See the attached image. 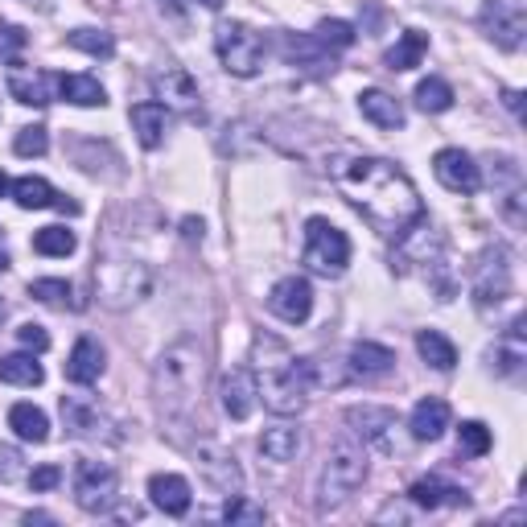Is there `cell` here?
<instances>
[{
    "mask_svg": "<svg viewBox=\"0 0 527 527\" xmlns=\"http://www.w3.org/2000/svg\"><path fill=\"white\" fill-rule=\"evenodd\" d=\"M338 190L379 235H400L404 227H412L425 215V202H420L412 178L383 157L346 161L338 169Z\"/></svg>",
    "mask_w": 527,
    "mask_h": 527,
    "instance_id": "obj_1",
    "label": "cell"
},
{
    "mask_svg": "<svg viewBox=\"0 0 527 527\" xmlns=\"http://www.w3.org/2000/svg\"><path fill=\"white\" fill-rule=\"evenodd\" d=\"M256 383H260V400L268 404V412L276 416H297L318 383V363L297 359L293 350L280 338H256Z\"/></svg>",
    "mask_w": 527,
    "mask_h": 527,
    "instance_id": "obj_2",
    "label": "cell"
},
{
    "mask_svg": "<svg viewBox=\"0 0 527 527\" xmlns=\"http://www.w3.org/2000/svg\"><path fill=\"white\" fill-rule=\"evenodd\" d=\"M202 388H206V355L194 342H182L161 355V363L153 367V396L165 420H190L202 408Z\"/></svg>",
    "mask_w": 527,
    "mask_h": 527,
    "instance_id": "obj_3",
    "label": "cell"
},
{
    "mask_svg": "<svg viewBox=\"0 0 527 527\" xmlns=\"http://www.w3.org/2000/svg\"><path fill=\"white\" fill-rule=\"evenodd\" d=\"M363 478H367V449L355 437H342L330 449V458L322 466V478H318V511L342 507L363 486Z\"/></svg>",
    "mask_w": 527,
    "mask_h": 527,
    "instance_id": "obj_4",
    "label": "cell"
},
{
    "mask_svg": "<svg viewBox=\"0 0 527 527\" xmlns=\"http://www.w3.org/2000/svg\"><path fill=\"white\" fill-rule=\"evenodd\" d=\"M153 293V268L140 260H103L95 268V297L108 309L140 305Z\"/></svg>",
    "mask_w": 527,
    "mask_h": 527,
    "instance_id": "obj_5",
    "label": "cell"
},
{
    "mask_svg": "<svg viewBox=\"0 0 527 527\" xmlns=\"http://www.w3.org/2000/svg\"><path fill=\"white\" fill-rule=\"evenodd\" d=\"M215 54H219L227 75L252 79V75H260V66H264V33H256L252 25H243V21H223L215 29Z\"/></svg>",
    "mask_w": 527,
    "mask_h": 527,
    "instance_id": "obj_6",
    "label": "cell"
},
{
    "mask_svg": "<svg viewBox=\"0 0 527 527\" xmlns=\"http://www.w3.org/2000/svg\"><path fill=\"white\" fill-rule=\"evenodd\" d=\"M305 268L318 276H342L350 264V239L330 219H309L305 223Z\"/></svg>",
    "mask_w": 527,
    "mask_h": 527,
    "instance_id": "obj_7",
    "label": "cell"
},
{
    "mask_svg": "<svg viewBox=\"0 0 527 527\" xmlns=\"http://www.w3.org/2000/svg\"><path fill=\"white\" fill-rule=\"evenodd\" d=\"M120 499V478L103 462H79L75 470V503L91 515H108Z\"/></svg>",
    "mask_w": 527,
    "mask_h": 527,
    "instance_id": "obj_8",
    "label": "cell"
},
{
    "mask_svg": "<svg viewBox=\"0 0 527 527\" xmlns=\"http://www.w3.org/2000/svg\"><path fill=\"white\" fill-rule=\"evenodd\" d=\"M470 293H474L478 309H490V305H499V301L511 297V256L503 248L486 252V260L474 272V289Z\"/></svg>",
    "mask_w": 527,
    "mask_h": 527,
    "instance_id": "obj_9",
    "label": "cell"
},
{
    "mask_svg": "<svg viewBox=\"0 0 527 527\" xmlns=\"http://www.w3.org/2000/svg\"><path fill=\"white\" fill-rule=\"evenodd\" d=\"M268 309L276 313L280 322H289V326L309 322V313H313V289H309V280L305 276L276 280L272 293H268Z\"/></svg>",
    "mask_w": 527,
    "mask_h": 527,
    "instance_id": "obj_10",
    "label": "cell"
},
{
    "mask_svg": "<svg viewBox=\"0 0 527 527\" xmlns=\"http://www.w3.org/2000/svg\"><path fill=\"white\" fill-rule=\"evenodd\" d=\"M198 474L219 490V495H239L243 490V470H239V462H235V453L231 449H223V445H198Z\"/></svg>",
    "mask_w": 527,
    "mask_h": 527,
    "instance_id": "obj_11",
    "label": "cell"
},
{
    "mask_svg": "<svg viewBox=\"0 0 527 527\" xmlns=\"http://www.w3.org/2000/svg\"><path fill=\"white\" fill-rule=\"evenodd\" d=\"M478 21H482L486 38H495V46H503V50H519L523 46V33H527L523 9L507 5V0H486Z\"/></svg>",
    "mask_w": 527,
    "mask_h": 527,
    "instance_id": "obj_12",
    "label": "cell"
},
{
    "mask_svg": "<svg viewBox=\"0 0 527 527\" xmlns=\"http://www.w3.org/2000/svg\"><path fill=\"white\" fill-rule=\"evenodd\" d=\"M5 79H9V95L17 103H25V108H46L54 99V87H58L54 75H46L38 66H25V62H9Z\"/></svg>",
    "mask_w": 527,
    "mask_h": 527,
    "instance_id": "obj_13",
    "label": "cell"
},
{
    "mask_svg": "<svg viewBox=\"0 0 527 527\" xmlns=\"http://www.w3.org/2000/svg\"><path fill=\"white\" fill-rule=\"evenodd\" d=\"M433 173H437V182L453 194H478V186H482V173H478L474 157L462 153V149H441L433 157Z\"/></svg>",
    "mask_w": 527,
    "mask_h": 527,
    "instance_id": "obj_14",
    "label": "cell"
},
{
    "mask_svg": "<svg viewBox=\"0 0 527 527\" xmlns=\"http://www.w3.org/2000/svg\"><path fill=\"white\" fill-rule=\"evenodd\" d=\"M219 396H223V412H227L231 420H248V416L256 412V404H260V383H256V371H248V367L227 371V375H223Z\"/></svg>",
    "mask_w": 527,
    "mask_h": 527,
    "instance_id": "obj_15",
    "label": "cell"
},
{
    "mask_svg": "<svg viewBox=\"0 0 527 527\" xmlns=\"http://www.w3.org/2000/svg\"><path fill=\"white\" fill-rule=\"evenodd\" d=\"M153 91L165 108H178V112H198V83L190 79L186 66H161L153 75Z\"/></svg>",
    "mask_w": 527,
    "mask_h": 527,
    "instance_id": "obj_16",
    "label": "cell"
},
{
    "mask_svg": "<svg viewBox=\"0 0 527 527\" xmlns=\"http://www.w3.org/2000/svg\"><path fill=\"white\" fill-rule=\"evenodd\" d=\"M346 425H350V437H359L363 445H383V441H388V433L396 429V412L363 404V408H350L346 412Z\"/></svg>",
    "mask_w": 527,
    "mask_h": 527,
    "instance_id": "obj_17",
    "label": "cell"
},
{
    "mask_svg": "<svg viewBox=\"0 0 527 527\" xmlns=\"http://www.w3.org/2000/svg\"><path fill=\"white\" fill-rule=\"evenodd\" d=\"M149 495H153V507L173 515V519H182L190 511V482L178 478V474H153L149 478Z\"/></svg>",
    "mask_w": 527,
    "mask_h": 527,
    "instance_id": "obj_18",
    "label": "cell"
},
{
    "mask_svg": "<svg viewBox=\"0 0 527 527\" xmlns=\"http://www.w3.org/2000/svg\"><path fill=\"white\" fill-rule=\"evenodd\" d=\"M280 54H285L289 66L313 70V75H326V70H334V58L326 54V46L318 38H301V33H289V38L280 42Z\"/></svg>",
    "mask_w": 527,
    "mask_h": 527,
    "instance_id": "obj_19",
    "label": "cell"
},
{
    "mask_svg": "<svg viewBox=\"0 0 527 527\" xmlns=\"http://www.w3.org/2000/svg\"><path fill=\"white\" fill-rule=\"evenodd\" d=\"M449 404L441 400V396H425L416 408H412V420H408V429H412V437L416 441H437V437H445V429H449Z\"/></svg>",
    "mask_w": 527,
    "mask_h": 527,
    "instance_id": "obj_20",
    "label": "cell"
},
{
    "mask_svg": "<svg viewBox=\"0 0 527 527\" xmlns=\"http://www.w3.org/2000/svg\"><path fill=\"white\" fill-rule=\"evenodd\" d=\"M132 128H136V140L145 149H161L165 145V132H169V108L165 103H136L132 108Z\"/></svg>",
    "mask_w": 527,
    "mask_h": 527,
    "instance_id": "obj_21",
    "label": "cell"
},
{
    "mask_svg": "<svg viewBox=\"0 0 527 527\" xmlns=\"http://www.w3.org/2000/svg\"><path fill=\"white\" fill-rule=\"evenodd\" d=\"M103 346L95 338H79L75 350H70V359H66V379L70 383H79V388H87V383H95L103 375Z\"/></svg>",
    "mask_w": 527,
    "mask_h": 527,
    "instance_id": "obj_22",
    "label": "cell"
},
{
    "mask_svg": "<svg viewBox=\"0 0 527 527\" xmlns=\"http://www.w3.org/2000/svg\"><path fill=\"white\" fill-rule=\"evenodd\" d=\"M408 499L416 507H429V511H437V507H466L470 503V495H466L462 486H449L441 478H420V482H412L408 486Z\"/></svg>",
    "mask_w": 527,
    "mask_h": 527,
    "instance_id": "obj_23",
    "label": "cell"
},
{
    "mask_svg": "<svg viewBox=\"0 0 527 527\" xmlns=\"http://www.w3.org/2000/svg\"><path fill=\"white\" fill-rule=\"evenodd\" d=\"M359 112L375 124V128H388V132H396V128H404V108H400V99L396 95H388V91H379V87H371V91H363L359 95Z\"/></svg>",
    "mask_w": 527,
    "mask_h": 527,
    "instance_id": "obj_24",
    "label": "cell"
},
{
    "mask_svg": "<svg viewBox=\"0 0 527 527\" xmlns=\"http://www.w3.org/2000/svg\"><path fill=\"white\" fill-rule=\"evenodd\" d=\"M260 453L268 462H293L297 453H301V429H293V425H276V429H264V437H260Z\"/></svg>",
    "mask_w": 527,
    "mask_h": 527,
    "instance_id": "obj_25",
    "label": "cell"
},
{
    "mask_svg": "<svg viewBox=\"0 0 527 527\" xmlns=\"http://www.w3.org/2000/svg\"><path fill=\"white\" fill-rule=\"evenodd\" d=\"M396 355L388 346H379V342H355V350H350V375H383V371H392Z\"/></svg>",
    "mask_w": 527,
    "mask_h": 527,
    "instance_id": "obj_26",
    "label": "cell"
},
{
    "mask_svg": "<svg viewBox=\"0 0 527 527\" xmlns=\"http://www.w3.org/2000/svg\"><path fill=\"white\" fill-rule=\"evenodd\" d=\"M62 420H66V429L75 437H95L99 425H103L99 408L91 400H79V396H62Z\"/></svg>",
    "mask_w": 527,
    "mask_h": 527,
    "instance_id": "obj_27",
    "label": "cell"
},
{
    "mask_svg": "<svg viewBox=\"0 0 527 527\" xmlns=\"http://www.w3.org/2000/svg\"><path fill=\"white\" fill-rule=\"evenodd\" d=\"M9 429L21 437V441H33V445H42L50 437V420L42 408H33V404H13L9 412Z\"/></svg>",
    "mask_w": 527,
    "mask_h": 527,
    "instance_id": "obj_28",
    "label": "cell"
},
{
    "mask_svg": "<svg viewBox=\"0 0 527 527\" xmlns=\"http://www.w3.org/2000/svg\"><path fill=\"white\" fill-rule=\"evenodd\" d=\"M416 350L420 359H425L433 371H453V363H458V350H453V342L437 330H420L416 334Z\"/></svg>",
    "mask_w": 527,
    "mask_h": 527,
    "instance_id": "obj_29",
    "label": "cell"
},
{
    "mask_svg": "<svg viewBox=\"0 0 527 527\" xmlns=\"http://www.w3.org/2000/svg\"><path fill=\"white\" fill-rule=\"evenodd\" d=\"M58 91H62V99L79 103V108H103V103H108V95H103V87L91 75H62Z\"/></svg>",
    "mask_w": 527,
    "mask_h": 527,
    "instance_id": "obj_30",
    "label": "cell"
},
{
    "mask_svg": "<svg viewBox=\"0 0 527 527\" xmlns=\"http://www.w3.org/2000/svg\"><path fill=\"white\" fill-rule=\"evenodd\" d=\"M0 379L17 383V388H38V383L46 379V371L33 355H5L0 359Z\"/></svg>",
    "mask_w": 527,
    "mask_h": 527,
    "instance_id": "obj_31",
    "label": "cell"
},
{
    "mask_svg": "<svg viewBox=\"0 0 527 527\" xmlns=\"http://www.w3.org/2000/svg\"><path fill=\"white\" fill-rule=\"evenodd\" d=\"M9 194L17 198L21 210H46V206L58 202V194H54V186H50L46 178H17V182L9 186Z\"/></svg>",
    "mask_w": 527,
    "mask_h": 527,
    "instance_id": "obj_32",
    "label": "cell"
},
{
    "mask_svg": "<svg viewBox=\"0 0 527 527\" xmlns=\"http://www.w3.org/2000/svg\"><path fill=\"white\" fill-rule=\"evenodd\" d=\"M425 50H429V38H425V33H420V29H404V38L388 50V66H392V70H412V66H420Z\"/></svg>",
    "mask_w": 527,
    "mask_h": 527,
    "instance_id": "obj_33",
    "label": "cell"
},
{
    "mask_svg": "<svg viewBox=\"0 0 527 527\" xmlns=\"http://www.w3.org/2000/svg\"><path fill=\"white\" fill-rule=\"evenodd\" d=\"M416 108L429 112V116L449 112V108H453V87H449L445 79H425V83L416 87Z\"/></svg>",
    "mask_w": 527,
    "mask_h": 527,
    "instance_id": "obj_34",
    "label": "cell"
},
{
    "mask_svg": "<svg viewBox=\"0 0 527 527\" xmlns=\"http://www.w3.org/2000/svg\"><path fill=\"white\" fill-rule=\"evenodd\" d=\"M66 42L83 50V54H95V58H112L116 54V38L108 29H75V33H66Z\"/></svg>",
    "mask_w": 527,
    "mask_h": 527,
    "instance_id": "obj_35",
    "label": "cell"
},
{
    "mask_svg": "<svg viewBox=\"0 0 527 527\" xmlns=\"http://www.w3.org/2000/svg\"><path fill=\"white\" fill-rule=\"evenodd\" d=\"M33 252H38V256H70V252H75V231L42 227L38 235H33Z\"/></svg>",
    "mask_w": 527,
    "mask_h": 527,
    "instance_id": "obj_36",
    "label": "cell"
},
{
    "mask_svg": "<svg viewBox=\"0 0 527 527\" xmlns=\"http://www.w3.org/2000/svg\"><path fill=\"white\" fill-rule=\"evenodd\" d=\"M313 38H318L322 46H330V50H346V46H355V25L350 21H318V33H313Z\"/></svg>",
    "mask_w": 527,
    "mask_h": 527,
    "instance_id": "obj_37",
    "label": "cell"
},
{
    "mask_svg": "<svg viewBox=\"0 0 527 527\" xmlns=\"http://www.w3.org/2000/svg\"><path fill=\"white\" fill-rule=\"evenodd\" d=\"M29 297H38L42 305H54V309H62V305H70V297H75V289H70L66 280H33V285H29Z\"/></svg>",
    "mask_w": 527,
    "mask_h": 527,
    "instance_id": "obj_38",
    "label": "cell"
},
{
    "mask_svg": "<svg viewBox=\"0 0 527 527\" xmlns=\"http://www.w3.org/2000/svg\"><path fill=\"white\" fill-rule=\"evenodd\" d=\"M46 149H50V136H46V128H38V124H33V128H21L17 140H13V153H17V157H42Z\"/></svg>",
    "mask_w": 527,
    "mask_h": 527,
    "instance_id": "obj_39",
    "label": "cell"
},
{
    "mask_svg": "<svg viewBox=\"0 0 527 527\" xmlns=\"http://www.w3.org/2000/svg\"><path fill=\"white\" fill-rule=\"evenodd\" d=\"M458 437H462V449L474 453V458H482V453L490 449V429L482 425V420H466V425L458 429Z\"/></svg>",
    "mask_w": 527,
    "mask_h": 527,
    "instance_id": "obj_40",
    "label": "cell"
},
{
    "mask_svg": "<svg viewBox=\"0 0 527 527\" xmlns=\"http://www.w3.org/2000/svg\"><path fill=\"white\" fill-rule=\"evenodd\" d=\"M223 519L227 523H264V507L248 503L243 495H231V503L223 507Z\"/></svg>",
    "mask_w": 527,
    "mask_h": 527,
    "instance_id": "obj_41",
    "label": "cell"
},
{
    "mask_svg": "<svg viewBox=\"0 0 527 527\" xmlns=\"http://www.w3.org/2000/svg\"><path fill=\"white\" fill-rule=\"evenodd\" d=\"M17 342H21L25 350H33V355L50 350V334H46V326H33V322H25V326L17 330Z\"/></svg>",
    "mask_w": 527,
    "mask_h": 527,
    "instance_id": "obj_42",
    "label": "cell"
},
{
    "mask_svg": "<svg viewBox=\"0 0 527 527\" xmlns=\"http://www.w3.org/2000/svg\"><path fill=\"white\" fill-rule=\"evenodd\" d=\"M58 482H62V470L58 466H38V470L29 474V486L38 490V495H42V490H54Z\"/></svg>",
    "mask_w": 527,
    "mask_h": 527,
    "instance_id": "obj_43",
    "label": "cell"
},
{
    "mask_svg": "<svg viewBox=\"0 0 527 527\" xmlns=\"http://www.w3.org/2000/svg\"><path fill=\"white\" fill-rule=\"evenodd\" d=\"M25 470H21V453L17 449H0V482H17Z\"/></svg>",
    "mask_w": 527,
    "mask_h": 527,
    "instance_id": "obj_44",
    "label": "cell"
},
{
    "mask_svg": "<svg viewBox=\"0 0 527 527\" xmlns=\"http://www.w3.org/2000/svg\"><path fill=\"white\" fill-rule=\"evenodd\" d=\"M182 235L190 243H202V219H182Z\"/></svg>",
    "mask_w": 527,
    "mask_h": 527,
    "instance_id": "obj_45",
    "label": "cell"
},
{
    "mask_svg": "<svg viewBox=\"0 0 527 527\" xmlns=\"http://www.w3.org/2000/svg\"><path fill=\"white\" fill-rule=\"evenodd\" d=\"M503 108L519 116V112H523V95H519V91H503Z\"/></svg>",
    "mask_w": 527,
    "mask_h": 527,
    "instance_id": "obj_46",
    "label": "cell"
},
{
    "mask_svg": "<svg viewBox=\"0 0 527 527\" xmlns=\"http://www.w3.org/2000/svg\"><path fill=\"white\" fill-rule=\"evenodd\" d=\"M25 523H50V515H46V511H29Z\"/></svg>",
    "mask_w": 527,
    "mask_h": 527,
    "instance_id": "obj_47",
    "label": "cell"
},
{
    "mask_svg": "<svg viewBox=\"0 0 527 527\" xmlns=\"http://www.w3.org/2000/svg\"><path fill=\"white\" fill-rule=\"evenodd\" d=\"M161 9H169V13H178V17H182V5H178V0H161Z\"/></svg>",
    "mask_w": 527,
    "mask_h": 527,
    "instance_id": "obj_48",
    "label": "cell"
},
{
    "mask_svg": "<svg viewBox=\"0 0 527 527\" xmlns=\"http://www.w3.org/2000/svg\"><path fill=\"white\" fill-rule=\"evenodd\" d=\"M202 9H223V0H198Z\"/></svg>",
    "mask_w": 527,
    "mask_h": 527,
    "instance_id": "obj_49",
    "label": "cell"
},
{
    "mask_svg": "<svg viewBox=\"0 0 527 527\" xmlns=\"http://www.w3.org/2000/svg\"><path fill=\"white\" fill-rule=\"evenodd\" d=\"M9 194V178H5V169H0V198Z\"/></svg>",
    "mask_w": 527,
    "mask_h": 527,
    "instance_id": "obj_50",
    "label": "cell"
},
{
    "mask_svg": "<svg viewBox=\"0 0 527 527\" xmlns=\"http://www.w3.org/2000/svg\"><path fill=\"white\" fill-rule=\"evenodd\" d=\"M5 268H9V256H5V252H0V272H5Z\"/></svg>",
    "mask_w": 527,
    "mask_h": 527,
    "instance_id": "obj_51",
    "label": "cell"
},
{
    "mask_svg": "<svg viewBox=\"0 0 527 527\" xmlns=\"http://www.w3.org/2000/svg\"><path fill=\"white\" fill-rule=\"evenodd\" d=\"M0 318H5V301H0Z\"/></svg>",
    "mask_w": 527,
    "mask_h": 527,
    "instance_id": "obj_52",
    "label": "cell"
}]
</instances>
